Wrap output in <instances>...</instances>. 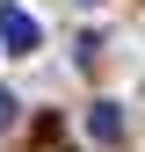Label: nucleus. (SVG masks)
Segmentation results:
<instances>
[{"mask_svg": "<svg viewBox=\"0 0 145 152\" xmlns=\"http://www.w3.org/2000/svg\"><path fill=\"white\" fill-rule=\"evenodd\" d=\"M87 130H94L102 145H116V138H123V109H116V102H94V109H87Z\"/></svg>", "mask_w": 145, "mask_h": 152, "instance_id": "obj_2", "label": "nucleus"}, {"mask_svg": "<svg viewBox=\"0 0 145 152\" xmlns=\"http://www.w3.org/2000/svg\"><path fill=\"white\" fill-rule=\"evenodd\" d=\"M15 123H22V94H7V87H0V130H15Z\"/></svg>", "mask_w": 145, "mask_h": 152, "instance_id": "obj_3", "label": "nucleus"}, {"mask_svg": "<svg viewBox=\"0 0 145 152\" xmlns=\"http://www.w3.org/2000/svg\"><path fill=\"white\" fill-rule=\"evenodd\" d=\"M0 44H7L15 58H29V51L44 44V29H36V15H29V7H0Z\"/></svg>", "mask_w": 145, "mask_h": 152, "instance_id": "obj_1", "label": "nucleus"}, {"mask_svg": "<svg viewBox=\"0 0 145 152\" xmlns=\"http://www.w3.org/2000/svg\"><path fill=\"white\" fill-rule=\"evenodd\" d=\"M80 7H94V0H80Z\"/></svg>", "mask_w": 145, "mask_h": 152, "instance_id": "obj_4", "label": "nucleus"}]
</instances>
